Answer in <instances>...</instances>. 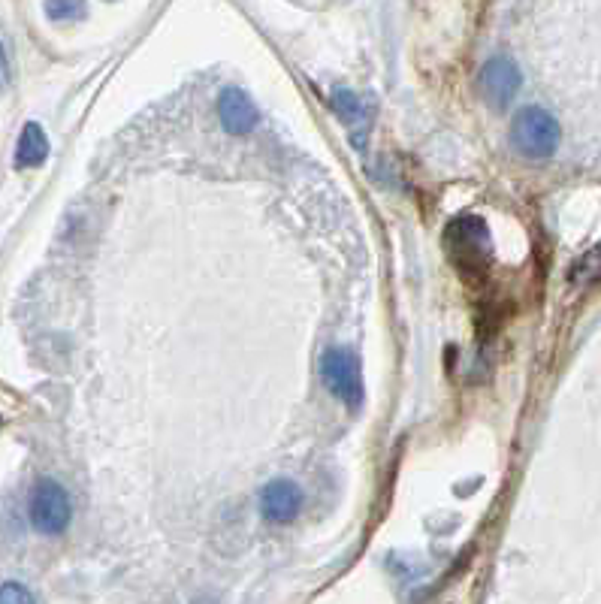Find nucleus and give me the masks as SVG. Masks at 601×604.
Returning <instances> with one entry per match:
<instances>
[{
	"label": "nucleus",
	"mask_w": 601,
	"mask_h": 604,
	"mask_svg": "<svg viewBox=\"0 0 601 604\" xmlns=\"http://www.w3.org/2000/svg\"><path fill=\"white\" fill-rule=\"evenodd\" d=\"M559 139H562L559 121L541 106H526L511 121V142L529 161L553 158V151L559 148Z\"/></svg>",
	"instance_id": "nucleus-1"
},
{
	"label": "nucleus",
	"mask_w": 601,
	"mask_h": 604,
	"mask_svg": "<svg viewBox=\"0 0 601 604\" xmlns=\"http://www.w3.org/2000/svg\"><path fill=\"white\" fill-rule=\"evenodd\" d=\"M444 245L450 260L466 272H484L490 266V230L478 215L450 221V227L444 230Z\"/></svg>",
	"instance_id": "nucleus-2"
},
{
	"label": "nucleus",
	"mask_w": 601,
	"mask_h": 604,
	"mask_svg": "<svg viewBox=\"0 0 601 604\" xmlns=\"http://www.w3.org/2000/svg\"><path fill=\"white\" fill-rule=\"evenodd\" d=\"M321 378L330 387L336 399H342L348 408L363 405V375H360V360L348 348H330L321 360Z\"/></svg>",
	"instance_id": "nucleus-3"
},
{
	"label": "nucleus",
	"mask_w": 601,
	"mask_h": 604,
	"mask_svg": "<svg viewBox=\"0 0 601 604\" xmlns=\"http://www.w3.org/2000/svg\"><path fill=\"white\" fill-rule=\"evenodd\" d=\"M73 520V505L58 481H40L31 493V523L43 535H61Z\"/></svg>",
	"instance_id": "nucleus-4"
},
{
	"label": "nucleus",
	"mask_w": 601,
	"mask_h": 604,
	"mask_svg": "<svg viewBox=\"0 0 601 604\" xmlns=\"http://www.w3.org/2000/svg\"><path fill=\"white\" fill-rule=\"evenodd\" d=\"M520 85H523V76H520L517 64L505 55L490 58L481 70V91L496 109H505L517 97Z\"/></svg>",
	"instance_id": "nucleus-5"
},
{
	"label": "nucleus",
	"mask_w": 601,
	"mask_h": 604,
	"mask_svg": "<svg viewBox=\"0 0 601 604\" xmlns=\"http://www.w3.org/2000/svg\"><path fill=\"white\" fill-rule=\"evenodd\" d=\"M303 508V490L293 481H269L260 493V511L269 523H290Z\"/></svg>",
	"instance_id": "nucleus-6"
},
{
	"label": "nucleus",
	"mask_w": 601,
	"mask_h": 604,
	"mask_svg": "<svg viewBox=\"0 0 601 604\" xmlns=\"http://www.w3.org/2000/svg\"><path fill=\"white\" fill-rule=\"evenodd\" d=\"M218 115H221V124H224V130L227 133H233V136H245V133H251L254 127H257V106L248 100V94L245 91H239V88H227V91H221V97H218Z\"/></svg>",
	"instance_id": "nucleus-7"
},
{
	"label": "nucleus",
	"mask_w": 601,
	"mask_h": 604,
	"mask_svg": "<svg viewBox=\"0 0 601 604\" xmlns=\"http://www.w3.org/2000/svg\"><path fill=\"white\" fill-rule=\"evenodd\" d=\"M333 109L342 115V121H345L354 145L360 148L363 139H366V133H369V109H366V103L357 94L339 88V91H333Z\"/></svg>",
	"instance_id": "nucleus-8"
},
{
	"label": "nucleus",
	"mask_w": 601,
	"mask_h": 604,
	"mask_svg": "<svg viewBox=\"0 0 601 604\" xmlns=\"http://www.w3.org/2000/svg\"><path fill=\"white\" fill-rule=\"evenodd\" d=\"M49 158V136L37 121H28L22 127L19 145H16V164L19 167H40Z\"/></svg>",
	"instance_id": "nucleus-9"
},
{
	"label": "nucleus",
	"mask_w": 601,
	"mask_h": 604,
	"mask_svg": "<svg viewBox=\"0 0 601 604\" xmlns=\"http://www.w3.org/2000/svg\"><path fill=\"white\" fill-rule=\"evenodd\" d=\"M598 278H601V242L595 248H589L583 257H577L574 266H571V272H568V281L577 284V287L580 284H592Z\"/></svg>",
	"instance_id": "nucleus-10"
},
{
	"label": "nucleus",
	"mask_w": 601,
	"mask_h": 604,
	"mask_svg": "<svg viewBox=\"0 0 601 604\" xmlns=\"http://www.w3.org/2000/svg\"><path fill=\"white\" fill-rule=\"evenodd\" d=\"M88 13L85 4H46V16L52 22H73V19H82Z\"/></svg>",
	"instance_id": "nucleus-11"
},
{
	"label": "nucleus",
	"mask_w": 601,
	"mask_h": 604,
	"mask_svg": "<svg viewBox=\"0 0 601 604\" xmlns=\"http://www.w3.org/2000/svg\"><path fill=\"white\" fill-rule=\"evenodd\" d=\"M0 604H34V595L28 586L10 580V583L0 586Z\"/></svg>",
	"instance_id": "nucleus-12"
},
{
	"label": "nucleus",
	"mask_w": 601,
	"mask_h": 604,
	"mask_svg": "<svg viewBox=\"0 0 601 604\" xmlns=\"http://www.w3.org/2000/svg\"><path fill=\"white\" fill-rule=\"evenodd\" d=\"M10 82V61H7V52H4V43H0V88Z\"/></svg>",
	"instance_id": "nucleus-13"
},
{
	"label": "nucleus",
	"mask_w": 601,
	"mask_h": 604,
	"mask_svg": "<svg viewBox=\"0 0 601 604\" xmlns=\"http://www.w3.org/2000/svg\"><path fill=\"white\" fill-rule=\"evenodd\" d=\"M0 423H4V420H0Z\"/></svg>",
	"instance_id": "nucleus-14"
}]
</instances>
